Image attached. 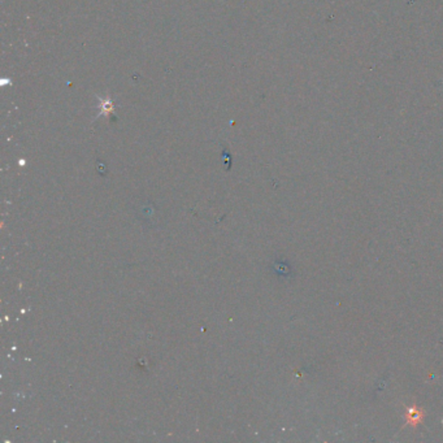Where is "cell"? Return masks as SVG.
I'll use <instances>...</instances> for the list:
<instances>
[{
  "mask_svg": "<svg viewBox=\"0 0 443 443\" xmlns=\"http://www.w3.org/2000/svg\"><path fill=\"white\" fill-rule=\"evenodd\" d=\"M423 411H420L419 408H410L408 412H407V423L412 425V427H416L417 424L423 421Z\"/></svg>",
  "mask_w": 443,
  "mask_h": 443,
  "instance_id": "cell-1",
  "label": "cell"
}]
</instances>
